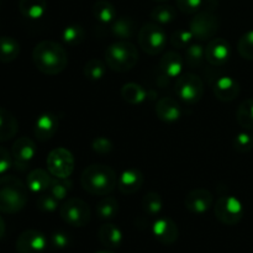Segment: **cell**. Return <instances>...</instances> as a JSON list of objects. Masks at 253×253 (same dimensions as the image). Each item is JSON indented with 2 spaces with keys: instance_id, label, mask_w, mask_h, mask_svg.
Wrapping results in <instances>:
<instances>
[{
  "instance_id": "8fae6325",
  "label": "cell",
  "mask_w": 253,
  "mask_h": 253,
  "mask_svg": "<svg viewBox=\"0 0 253 253\" xmlns=\"http://www.w3.org/2000/svg\"><path fill=\"white\" fill-rule=\"evenodd\" d=\"M37 152L36 143L29 137H20L14 142L11 148L12 160L16 169L25 170L35 158Z\"/></svg>"
},
{
  "instance_id": "f6af8a7d",
  "label": "cell",
  "mask_w": 253,
  "mask_h": 253,
  "mask_svg": "<svg viewBox=\"0 0 253 253\" xmlns=\"http://www.w3.org/2000/svg\"><path fill=\"white\" fill-rule=\"evenodd\" d=\"M5 235V221L2 220V217L0 216V240L4 237Z\"/></svg>"
},
{
  "instance_id": "f546056e",
  "label": "cell",
  "mask_w": 253,
  "mask_h": 253,
  "mask_svg": "<svg viewBox=\"0 0 253 253\" xmlns=\"http://www.w3.org/2000/svg\"><path fill=\"white\" fill-rule=\"evenodd\" d=\"M119 202L114 197L106 195L96 205V214L101 220H111L118 215Z\"/></svg>"
},
{
  "instance_id": "d6986e66",
  "label": "cell",
  "mask_w": 253,
  "mask_h": 253,
  "mask_svg": "<svg viewBox=\"0 0 253 253\" xmlns=\"http://www.w3.org/2000/svg\"><path fill=\"white\" fill-rule=\"evenodd\" d=\"M156 114H157V118L163 123H175L182 116V108L175 99L165 96L157 101Z\"/></svg>"
},
{
  "instance_id": "484cf974",
  "label": "cell",
  "mask_w": 253,
  "mask_h": 253,
  "mask_svg": "<svg viewBox=\"0 0 253 253\" xmlns=\"http://www.w3.org/2000/svg\"><path fill=\"white\" fill-rule=\"evenodd\" d=\"M148 93L137 83H126L121 88V98L130 105H140L147 99Z\"/></svg>"
},
{
  "instance_id": "ba28073f",
  "label": "cell",
  "mask_w": 253,
  "mask_h": 253,
  "mask_svg": "<svg viewBox=\"0 0 253 253\" xmlns=\"http://www.w3.org/2000/svg\"><path fill=\"white\" fill-rule=\"evenodd\" d=\"M214 214L221 224L232 226L244 217V205L232 195H222L215 203Z\"/></svg>"
},
{
  "instance_id": "52a82bcc",
  "label": "cell",
  "mask_w": 253,
  "mask_h": 253,
  "mask_svg": "<svg viewBox=\"0 0 253 253\" xmlns=\"http://www.w3.org/2000/svg\"><path fill=\"white\" fill-rule=\"evenodd\" d=\"M175 93L185 104L194 105L199 103L204 95V83L202 78L194 73L180 74L175 83Z\"/></svg>"
},
{
  "instance_id": "836d02e7",
  "label": "cell",
  "mask_w": 253,
  "mask_h": 253,
  "mask_svg": "<svg viewBox=\"0 0 253 253\" xmlns=\"http://www.w3.org/2000/svg\"><path fill=\"white\" fill-rule=\"evenodd\" d=\"M163 202L162 198L158 193L150 192L143 197L142 199V209L150 216H155L162 211Z\"/></svg>"
},
{
  "instance_id": "f35d334b",
  "label": "cell",
  "mask_w": 253,
  "mask_h": 253,
  "mask_svg": "<svg viewBox=\"0 0 253 253\" xmlns=\"http://www.w3.org/2000/svg\"><path fill=\"white\" fill-rule=\"evenodd\" d=\"M193 34L190 30H178V31L173 32L172 37H170V43L175 48H187L188 46L192 44Z\"/></svg>"
},
{
  "instance_id": "8d00e7d4",
  "label": "cell",
  "mask_w": 253,
  "mask_h": 253,
  "mask_svg": "<svg viewBox=\"0 0 253 253\" xmlns=\"http://www.w3.org/2000/svg\"><path fill=\"white\" fill-rule=\"evenodd\" d=\"M237 49L242 58L253 61V31L246 32L240 37Z\"/></svg>"
},
{
  "instance_id": "cb8c5ba5",
  "label": "cell",
  "mask_w": 253,
  "mask_h": 253,
  "mask_svg": "<svg viewBox=\"0 0 253 253\" xmlns=\"http://www.w3.org/2000/svg\"><path fill=\"white\" fill-rule=\"evenodd\" d=\"M99 240L106 249H118L123 242V232L114 224H104L99 229Z\"/></svg>"
},
{
  "instance_id": "5bb4252c",
  "label": "cell",
  "mask_w": 253,
  "mask_h": 253,
  "mask_svg": "<svg viewBox=\"0 0 253 253\" xmlns=\"http://www.w3.org/2000/svg\"><path fill=\"white\" fill-rule=\"evenodd\" d=\"M212 202H214V198H212L211 192L204 188H198L188 193L184 199V205L188 211L192 214L202 215L212 207Z\"/></svg>"
},
{
  "instance_id": "277c9868",
  "label": "cell",
  "mask_w": 253,
  "mask_h": 253,
  "mask_svg": "<svg viewBox=\"0 0 253 253\" xmlns=\"http://www.w3.org/2000/svg\"><path fill=\"white\" fill-rule=\"evenodd\" d=\"M138 62V51L130 41L111 43L105 51V63L111 71L124 73L131 71Z\"/></svg>"
},
{
  "instance_id": "2e32d148",
  "label": "cell",
  "mask_w": 253,
  "mask_h": 253,
  "mask_svg": "<svg viewBox=\"0 0 253 253\" xmlns=\"http://www.w3.org/2000/svg\"><path fill=\"white\" fill-rule=\"evenodd\" d=\"M59 121L57 116L52 113H44L36 119L34 126V133L41 142L51 140L58 130Z\"/></svg>"
},
{
  "instance_id": "e575fe53",
  "label": "cell",
  "mask_w": 253,
  "mask_h": 253,
  "mask_svg": "<svg viewBox=\"0 0 253 253\" xmlns=\"http://www.w3.org/2000/svg\"><path fill=\"white\" fill-rule=\"evenodd\" d=\"M205 58V48L199 43H192L185 48V62L190 68H197Z\"/></svg>"
},
{
  "instance_id": "74e56055",
  "label": "cell",
  "mask_w": 253,
  "mask_h": 253,
  "mask_svg": "<svg viewBox=\"0 0 253 253\" xmlns=\"http://www.w3.org/2000/svg\"><path fill=\"white\" fill-rule=\"evenodd\" d=\"M59 200L54 198L51 193L47 192L39 194L37 198V208L43 212H54L58 209Z\"/></svg>"
},
{
  "instance_id": "4316f807",
  "label": "cell",
  "mask_w": 253,
  "mask_h": 253,
  "mask_svg": "<svg viewBox=\"0 0 253 253\" xmlns=\"http://www.w3.org/2000/svg\"><path fill=\"white\" fill-rule=\"evenodd\" d=\"M20 43L10 36L0 37V63H11L19 57Z\"/></svg>"
},
{
  "instance_id": "7402d4cb",
  "label": "cell",
  "mask_w": 253,
  "mask_h": 253,
  "mask_svg": "<svg viewBox=\"0 0 253 253\" xmlns=\"http://www.w3.org/2000/svg\"><path fill=\"white\" fill-rule=\"evenodd\" d=\"M19 132V121L14 114L0 106V142L12 140Z\"/></svg>"
},
{
  "instance_id": "4fadbf2b",
  "label": "cell",
  "mask_w": 253,
  "mask_h": 253,
  "mask_svg": "<svg viewBox=\"0 0 253 253\" xmlns=\"http://www.w3.org/2000/svg\"><path fill=\"white\" fill-rule=\"evenodd\" d=\"M231 57V46L221 37L210 40L205 48V59L214 67H221L229 62Z\"/></svg>"
},
{
  "instance_id": "ac0fdd59",
  "label": "cell",
  "mask_w": 253,
  "mask_h": 253,
  "mask_svg": "<svg viewBox=\"0 0 253 253\" xmlns=\"http://www.w3.org/2000/svg\"><path fill=\"white\" fill-rule=\"evenodd\" d=\"M156 239L165 245H172L178 240V226L170 217H161L156 220L152 226Z\"/></svg>"
},
{
  "instance_id": "4dcf8cb0",
  "label": "cell",
  "mask_w": 253,
  "mask_h": 253,
  "mask_svg": "<svg viewBox=\"0 0 253 253\" xmlns=\"http://www.w3.org/2000/svg\"><path fill=\"white\" fill-rule=\"evenodd\" d=\"M151 19L158 25H167L177 19V10L170 5H158L151 11Z\"/></svg>"
},
{
  "instance_id": "f1b7e54d",
  "label": "cell",
  "mask_w": 253,
  "mask_h": 253,
  "mask_svg": "<svg viewBox=\"0 0 253 253\" xmlns=\"http://www.w3.org/2000/svg\"><path fill=\"white\" fill-rule=\"evenodd\" d=\"M236 120L241 127L253 130V98H249L240 104L236 111Z\"/></svg>"
},
{
  "instance_id": "ffe728a7",
  "label": "cell",
  "mask_w": 253,
  "mask_h": 253,
  "mask_svg": "<svg viewBox=\"0 0 253 253\" xmlns=\"http://www.w3.org/2000/svg\"><path fill=\"white\" fill-rule=\"evenodd\" d=\"M52 179L53 175L42 168H36V169L31 170L26 178V185L31 193H36V194H41V193L47 192L51 187Z\"/></svg>"
},
{
  "instance_id": "1f68e13d",
  "label": "cell",
  "mask_w": 253,
  "mask_h": 253,
  "mask_svg": "<svg viewBox=\"0 0 253 253\" xmlns=\"http://www.w3.org/2000/svg\"><path fill=\"white\" fill-rule=\"evenodd\" d=\"M84 39H85V31L81 25H69L62 32V40L67 46H78L84 41Z\"/></svg>"
},
{
  "instance_id": "d590c367",
  "label": "cell",
  "mask_w": 253,
  "mask_h": 253,
  "mask_svg": "<svg viewBox=\"0 0 253 253\" xmlns=\"http://www.w3.org/2000/svg\"><path fill=\"white\" fill-rule=\"evenodd\" d=\"M72 189V182L68 178H54L52 179L51 187H49L48 192L53 195L54 198L62 202L67 198L68 193Z\"/></svg>"
},
{
  "instance_id": "d6a6232c",
  "label": "cell",
  "mask_w": 253,
  "mask_h": 253,
  "mask_svg": "<svg viewBox=\"0 0 253 253\" xmlns=\"http://www.w3.org/2000/svg\"><path fill=\"white\" fill-rule=\"evenodd\" d=\"M106 64L99 58H91L84 64L83 73L90 81H100L106 73Z\"/></svg>"
},
{
  "instance_id": "7a4b0ae2",
  "label": "cell",
  "mask_w": 253,
  "mask_h": 253,
  "mask_svg": "<svg viewBox=\"0 0 253 253\" xmlns=\"http://www.w3.org/2000/svg\"><path fill=\"white\" fill-rule=\"evenodd\" d=\"M82 188L91 195L106 197L118 187V177L115 170L105 165H90L81 175Z\"/></svg>"
},
{
  "instance_id": "ab89813d",
  "label": "cell",
  "mask_w": 253,
  "mask_h": 253,
  "mask_svg": "<svg viewBox=\"0 0 253 253\" xmlns=\"http://www.w3.org/2000/svg\"><path fill=\"white\" fill-rule=\"evenodd\" d=\"M234 150L239 153H247L253 148V136L247 132H241L234 138Z\"/></svg>"
},
{
  "instance_id": "8992f818",
  "label": "cell",
  "mask_w": 253,
  "mask_h": 253,
  "mask_svg": "<svg viewBox=\"0 0 253 253\" xmlns=\"http://www.w3.org/2000/svg\"><path fill=\"white\" fill-rule=\"evenodd\" d=\"M59 216L71 226L84 227L90 222V208L79 198H69L59 207Z\"/></svg>"
},
{
  "instance_id": "bcb514c9",
  "label": "cell",
  "mask_w": 253,
  "mask_h": 253,
  "mask_svg": "<svg viewBox=\"0 0 253 253\" xmlns=\"http://www.w3.org/2000/svg\"><path fill=\"white\" fill-rule=\"evenodd\" d=\"M153 1H157V2H166V1H168V0H153Z\"/></svg>"
},
{
  "instance_id": "7c38bea8",
  "label": "cell",
  "mask_w": 253,
  "mask_h": 253,
  "mask_svg": "<svg viewBox=\"0 0 253 253\" xmlns=\"http://www.w3.org/2000/svg\"><path fill=\"white\" fill-rule=\"evenodd\" d=\"M47 245L48 241L41 231L26 230L19 235L15 247L17 253H42Z\"/></svg>"
},
{
  "instance_id": "3957f363",
  "label": "cell",
  "mask_w": 253,
  "mask_h": 253,
  "mask_svg": "<svg viewBox=\"0 0 253 253\" xmlns=\"http://www.w3.org/2000/svg\"><path fill=\"white\" fill-rule=\"evenodd\" d=\"M29 200V188L14 175L0 177V212L16 214Z\"/></svg>"
},
{
  "instance_id": "83f0119b",
  "label": "cell",
  "mask_w": 253,
  "mask_h": 253,
  "mask_svg": "<svg viewBox=\"0 0 253 253\" xmlns=\"http://www.w3.org/2000/svg\"><path fill=\"white\" fill-rule=\"evenodd\" d=\"M93 15L100 24L111 25L118 17L115 6L108 0H98L93 5Z\"/></svg>"
},
{
  "instance_id": "30bf717a",
  "label": "cell",
  "mask_w": 253,
  "mask_h": 253,
  "mask_svg": "<svg viewBox=\"0 0 253 253\" xmlns=\"http://www.w3.org/2000/svg\"><path fill=\"white\" fill-rule=\"evenodd\" d=\"M220 22L216 15L210 11L197 12L195 16L190 20L189 30L194 39L199 41H208L212 40L219 30Z\"/></svg>"
},
{
  "instance_id": "9a60e30c",
  "label": "cell",
  "mask_w": 253,
  "mask_h": 253,
  "mask_svg": "<svg viewBox=\"0 0 253 253\" xmlns=\"http://www.w3.org/2000/svg\"><path fill=\"white\" fill-rule=\"evenodd\" d=\"M240 90H241V88H240L239 82L229 76L217 78L212 85L215 98L220 101H224V103H230V101L235 100L239 96Z\"/></svg>"
},
{
  "instance_id": "60d3db41",
  "label": "cell",
  "mask_w": 253,
  "mask_h": 253,
  "mask_svg": "<svg viewBox=\"0 0 253 253\" xmlns=\"http://www.w3.org/2000/svg\"><path fill=\"white\" fill-rule=\"evenodd\" d=\"M203 6V0H177V7L183 14L193 15L199 12Z\"/></svg>"
},
{
  "instance_id": "44dd1931",
  "label": "cell",
  "mask_w": 253,
  "mask_h": 253,
  "mask_svg": "<svg viewBox=\"0 0 253 253\" xmlns=\"http://www.w3.org/2000/svg\"><path fill=\"white\" fill-rule=\"evenodd\" d=\"M184 59L179 53L174 51H168L161 57L160 69L163 76L168 78H175L182 74Z\"/></svg>"
},
{
  "instance_id": "5b68a950",
  "label": "cell",
  "mask_w": 253,
  "mask_h": 253,
  "mask_svg": "<svg viewBox=\"0 0 253 253\" xmlns=\"http://www.w3.org/2000/svg\"><path fill=\"white\" fill-rule=\"evenodd\" d=\"M138 44L145 53L157 56L167 44V32L156 22H147L138 31Z\"/></svg>"
},
{
  "instance_id": "c3c4849f",
  "label": "cell",
  "mask_w": 253,
  "mask_h": 253,
  "mask_svg": "<svg viewBox=\"0 0 253 253\" xmlns=\"http://www.w3.org/2000/svg\"><path fill=\"white\" fill-rule=\"evenodd\" d=\"M212 1H216V0H212Z\"/></svg>"
},
{
  "instance_id": "d4e9b609",
  "label": "cell",
  "mask_w": 253,
  "mask_h": 253,
  "mask_svg": "<svg viewBox=\"0 0 253 253\" xmlns=\"http://www.w3.org/2000/svg\"><path fill=\"white\" fill-rule=\"evenodd\" d=\"M19 10L29 20H40L47 11L46 0H20Z\"/></svg>"
},
{
  "instance_id": "ee69618b",
  "label": "cell",
  "mask_w": 253,
  "mask_h": 253,
  "mask_svg": "<svg viewBox=\"0 0 253 253\" xmlns=\"http://www.w3.org/2000/svg\"><path fill=\"white\" fill-rule=\"evenodd\" d=\"M11 166H14L11 152L0 146V175L5 174L11 168Z\"/></svg>"
},
{
  "instance_id": "b9f144b4",
  "label": "cell",
  "mask_w": 253,
  "mask_h": 253,
  "mask_svg": "<svg viewBox=\"0 0 253 253\" xmlns=\"http://www.w3.org/2000/svg\"><path fill=\"white\" fill-rule=\"evenodd\" d=\"M91 148L95 153L101 156L109 155L113 151V142L106 137H96L91 142Z\"/></svg>"
},
{
  "instance_id": "603a6c76",
  "label": "cell",
  "mask_w": 253,
  "mask_h": 253,
  "mask_svg": "<svg viewBox=\"0 0 253 253\" xmlns=\"http://www.w3.org/2000/svg\"><path fill=\"white\" fill-rule=\"evenodd\" d=\"M136 21L128 16L116 17L111 24L110 30L113 36L119 39L120 41H128L136 35Z\"/></svg>"
},
{
  "instance_id": "6da1fadb",
  "label": "cell",
  "mask_w": 253,
  "mask_h": 253,
  "mask_svg": "<svg viewBox=\"0 0 253 253\" xmlns=\"http://www.w3.org/2000/svg\"><path fill=\"white\" fill-rule=\"evenodd\" d=\"M32 62L41 73L57 76L66 69L68 54L63 46L54 41H41L32 51Z\"/></svg>"
},
{
  "instance_id": "7bdbcfd3",
  "label": "cell",
  "mask_w": 253,
  "mask_h": 253,
  "mask_svg": "<svg viewBox=\"0 0 253 253\" xmlns=\"http://www.w3.org/2000/svg\"><path fill=\"white\" fill-rule=\"evenodd\" d=\"M49 242H51V246L56 250H62L64 247H67L71 242L69 236L63 231H54L53 234L49 237Z\"/></svg>"
},
{
  "instance_id": "7dc6e473",
  "label": "cell",
  "mask_w": 253,
  "mask_h": 253,
  "mask_svg": "<svg viewBox=\"0 0 253 253\" xmlns=\"http://www.w3.org/2000/svg\"><path fill=\"white\" fill-rule=\"evenodd\" d=\"M95 253H113V252H110V251H99V252H95Z\"/></svg>"
},
{
  "instance_id": "9c48e42d",
  "label": "cell",
  "mask_w": 253,
  "mask_h": 253,
  "mask_svg": "<svg viewBox=\"0 0 253 253\" xmlns=\"http://www.w3.org/2000/svg\"><path fill=\"white\" fill-rule=\"evenodd\" d=\"M47 169L54 178H69L74 170L76 161L71 151L57 147L47 156Z\"/></svg>"
},
{
  "instance_id": "e0dca14e",
  "label": "cell",
  "mask_w": 253,
  "mask_h": 253,
  "mask_svg": "<svg viewBox=\"0 0 253 253\" xmlns=\"http://www.w3.org/2000/svg\"><path fill=\"white\" fill-rule=\"evenodd\" d=\"M145 177L137 168H130L124 170L118 178V188L123 194L131 195L137 193L142 188Z\"/></svg>"
}]
</instances>
